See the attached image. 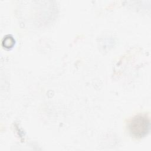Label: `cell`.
Instances as JSON below:
<instances>
[{
  "mask_svg": "<svg viewBox=\"0 0 151 151\" xmlns=\"http://www.w3.org/2000/svg\"><path fill=\"white\" fill-rule=\"evenodd\" d=\"M15 44V41L13 37L11 35H7L4 37L2 41V45L7 48H9L12 47V46Z\"/></svg>",
  "mask_w": 151,
  "mask_h": 151,
  "instance_id": "cell-2",
  "label": "cell"
},
{
  "mask_svg": "<svg viewBox=\"0 0 151 151\" xmlns=\"http://www.w3.org/2000/svg\"><path fill=\"white\" fill-rule=\"evenodd\" d=\"M128 128L133 136L136 138L143 137L149 132L150 119L146 114L136 115L129 122Z\"/></svg>",
  "mask_w": 151,
  "mask_h": 151,
  "instance_id": "cell-1",
  "label": "cell"
}]
</instances>
